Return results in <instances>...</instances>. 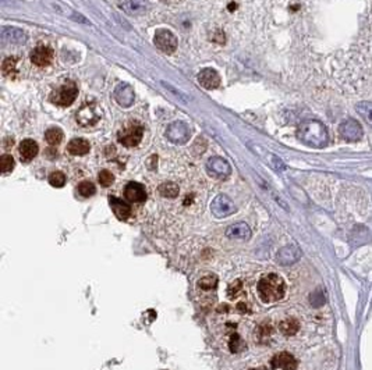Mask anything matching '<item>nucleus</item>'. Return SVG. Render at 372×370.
Wrapping results in <instances>:
<instances>
[{"instance_id": "f257e3e1", "label": "nucleus", "mask_w": 372, "mask_h": 370, "mask_svg": "<svg viewBox=\"0 0 372 370\" xmlns=\"http://www.w3.org/2000/svg\"><path fill=\"white\" fill-rule=\"evenodd\" d=\"M256 293H258V297L264 303L277 302L285 297L286 284L281 276L268 274L258 281Z\"/></svg>"}, {"instance_id": "f03ea898", "label": "nucleus", "mask_w": 372, "mask_h": 370, "mask_svg": "<svg viewBox=\"0 0 372 370\" xmlns=\"http://www.w3.org/2000/svg\"><path fill=\"white\" fill-rule=\"evenodd\" d=\"M299 137L311 146H324L328 142V130L319 121H307L300 125Z\"/></svg>"}, {"instance_id": "7ed1b4c3", "label": "nucleus", "mask_w": 372, "mask_h": 370, "mask_svg": "<svg viewBox=\"0 0 372 370\" xmlns=\"http://www.w3.org/2000/svg\"><path fill=\"white\" fill-rule=\"evenodd\" d=\"M78 95V88L76 85V82L68 81L66 84H63L62 87H59L58 89H54L52 93H50V102L54 103L56 106H60V107H67L76 101V98Z\"/></svg>"}, {"instance_id": "20e7f679", "label": "nucleus", "mask_w": 372, "mask_h": 370, "mask_svg": "<svg viewBox=\"0 0 372 370\" xmlns=\"http://www.w3.org/2000/svg\"><path fill=\"white\" fill-rule=\"evenodd\" d=\"M142 135H144V127L137 123L133 124H127L126 127H123L119 134H117V140L120 144H123L127 148H133L140 144L142 140Z\"/></svg>"}, {"instance_id": "39448f33", "label": "nucleus", "mask_w": 372, "mask_h": 370, "mask_svg": "<svg viewBox=\"0 0 372 370\" xmlns=\"http://www.w3.org/2000/svg\"><path fill=\"white\" fill-rule=\"evenodd\" d=\"M166 137H168V140L172 141L173 144H187L190 137H191V130H190L189 125L183 123V121H174V123H172V124L168 127Z\"/></svg>"}, {"instance_id": "423d86ee", "label": "nucleus", "mask_w": 372, "mask_h": 370, "mask_svg": "<svg viewBox=\"0 0 372 370\" xmlns=\"http://www.w3.org/2000/svg\"><path fill=\"white\" fill-rule=\"evenodd\" d=\"M211 210H212L213 216L218 219H223L233 215L236 211V206L229 197L226 195H218L211 203Z\"/></svg>"}, {"instance_id": "0eeeda50", "label": "nucleus", "mask_w": 372, "mask_h": 370, "mask_svg": "<svg viewBox=\"0 0 372 370\" xmlns=\"http://www.w3.org/2000/svg\"><path fill=\"white\" fill-rule=\"evenodd\" d=\"M154 42L162 52L168 53V54L174 53L177 49V38L168 29H159L155 35Z\"/></svg>"}, {"instance_id": "6e6552de", "label": "nucleus", "mask_w": 372, "mask_h": 370, "mask_svg": "<svg viewBox=\"0 0 372 370\" xmlns=\"http://www.w3.org/2000/svg\"><path fill=\"white\" fill-rule=\"evenodd\" d=\"M339 132H340L343 140L354 142V141H358L361 138L363 128H361V125L358 124L356 120H346L339 127Z\"/></svg>"}, {"instance_id": "1a4fd4ad", "label": "nucleus", "mask_w": 372, "mask_h": 370, "mask_svg": "<svg viewBox=\"0 0 372 370\" xmlns=\"http://www.w3.org/2000/svg\"><path fill=\"white\" fill-rule=\"evenodd\" d=\"M124 197L128 202L142 203L146 201L145 187L140 183H128L124 189Z\"/></svg>"}, {"instance_id": "9d476101", "label": "nucleus", "mask_w": 372, "mask_h": 370, "mask_svg": "<svg viewBox=\"0 0 372 370\" xmlns=\"http://www.w3.org/2000/svg\"><path fill=\"white\" fill-rule=\"evenodd\" d=\"M31 62L38 67H46L53 62V50L48 46H38L31 52Z\"/></svg>"}, {"instance_id": "9b49d317", "label": "nucleus", "mask_w": 372, "mask_h": 370, "mask_svg": "<svg viewBox=\"0 0 372 370\" xmlns=\"http://www.w3.org/2000/svg\"><path fill=\"white\" fill-rule=\"evenodd\" d=\"M198 82L205 89H216L220 85V77L212 68H203L198 74Z\"/></svg>"}, {"instance_id": "f8f14e48", "label": "nucleus", "mask_w": 372, "mask_h": 370, "mask_svg": "<svg viewBox=\"0 0 372 370\" xmlns=\"http://www.w3.org/2000/svg\"><path fill=\"white\" fill-rule=\"evenodd\" d=\"M272 367L275 370H297V361L290 354L282 352L272 359Z\"/></svg>"}, {"instance_id": "ddd939ff", "label": "nucleus", "mask_w": 372, "mask_h": 370, "mask_svg": "<svg viewBox=\"0 0 372 370\" xmlns=\"http://www.w3.org/2000/svg\"><path fill=\"white\" fill-rule=\"evenodd\" d=\"M208 168L209 171L215 176H218V177H227L229 174H230V164L227 163L226 160L222 158H218V156H213L208 160Z\"/></svg>"}, {"instance_id": "4468645a", "label": "nucleus", "mask_w": 372, "mask_h": 370, "mask_svg": "<svg viewBox=\"0 0 372 370\" xmlns=\"http://www.w3.org/2000/svg\"><path fill=\"white\" fill-rule=\"evenodd\" d=\"M38 150H39L38 144H36L34 140H24L21 144H20L18 148V153L21 162H25V163L31 162V160L38 154Z\"/></svg>"}, {"instance_id": "2eb2a0df", "label": "nucleus", "mask_w": 372, "mask_h": 370, "mask_svg": "<svg viewBox=\"0 0 372 370\" xmlns=\"http://www.w3.org/2000/svg\"><path fill=\"white\" fill-rule=\"evenodd\" d=\"M109 205H110L111 210L119 220H127L130 217L131 207L124 201H121L116 197H109Z\"/></svg>"}, {"instance_id": "dca6fc26", "label": "nucleus", "mask_w": 372, "mask_h": 370, "mask_svg": "<svg viewBox=\"0 0 372 370\" xmlns=\"http://www.w3.org/2000/svg\"><path fill=\"white\" fill-rule=\"evenodd\" d=\"M77 120L78 123L84 127H88V125L95 124L98 120H99V113H98L97 107L95 106H84L81 110L78 111L77 114Z\"/></svg>"}, {"instance_id": "f3484780", "label": "nucleus", "mask_w": 372, "mask_h": 370, "mask_svg": "<svg viewBox=\"0 0 372 370\" xmlns=\"http://www.w3.org/2000/svg\"><path fill=\"white\" fill-rule=\"evenodd\" d=\"M117 103L123 107H130L134 103V91L130 85H120L115 92Z\"/></svg>"}, {"instance_id": "a211bd4d", "label": "nucleus", "mask_w": 372, "mask_h": 370, "mask_svg": "<svg viewBox=\"0 0 372 370\" xmlns=\"http://www.w3.org/2000/svg\"><path fill=\"white\" fill-rule=\"evenodd\" d=\"M2 38L5 42L7 44H24L27 41V36H25L24 31H21L18 28H13V27H6L3 28V34H2Z\"/></svg>"}, {"instance_id": "6ab92c4d", "label": "nucleus", "mask_w": 372, "mask_h": 370, "mask_svg": "<svg viewBox=\"0 0 372 370\" xmlns=\"http://www.w3.org/2000/svg\"><path fill=\"white\" fill-rule=\"evenodd\" d=\"M91 149L89 142L82 138H76V140L70 141V144L67 145V152L73 156H84L87 154Z\"/></svg>"}, {"instance_id": "aec40b11", "label": "nucleus", "mask_w": 372, "mask_h": 370, "mask_svg": "<svg viewBox=\"0 0 372 370\" xmlns=\"http://www.w3.org/2000/svg\"><path fill=\"white\" fill-rule=\"evenodd\" d=\"M226 236L229 238H240V240H247L251 236V230L247 226L246 223H237L233 224L226 230Z\"/></svg>"}, {"instance_id": "412c9836", "label": "nucleus", "mask_w": 372, "mask_h": 370, "mask_svg": "<svg viewBox=\"0 0 372 370\" xmlns=\"http://www.w3.org/2000/svg\"><path fill=\"white\" fill-rule=\"evenodd\" d=\"M356 109L358 114L363 117V120L372 127V102H360Z\"/></svg>"}, {"instance_id": "4be33fe9", "label": "nucleus", "mask_w": 372, "mask_h": 370, "mask_svg": "<svg viewBox=\"0 0 372 370\" xmlns=\"http://www.w3.org/2000/svg\"><path fill=\"white\" fill-rule=\"evenodd\" d=\"M45 140L48 142L49 145H58L62 142L63 140V131L60 130V128H49L46 132H45Z\"/></svg>"}, {"instance_id": "5701e85b", "label": "nucleus", "mask_w": 372, "mask_h": 370, "mask_svg": "<svg viewBox=\"0 0 372 370\" xmlns=\"http://www.w3.org/2000/svg\"><path fill=\"white\" fill-rule=\"evenodd\" d=\"M299 322L295 319H286L281 323V332L286 336H293L299 332Z\"/></svg>"}, {"instance_id": "b1692460", "label": "nucleus", "mask_w": 372, "mask_h": 370, "mask_svg": "<svg viewBox=\"0 0 372 370\" xmlns=\"http://www.w3.org/2000/svg\"><path fill=\"white\" fill-rule=\"evenodd\" d=\"M2 71L5 74L6 77L13 78L17 75V60L14 57H7L3 62V67H2Z\"/></svg>"}, {"instance_id": "393cba45", "label": "nucleus", "mask_w": 372, "mask_h": 370, "mask_svg": "<svg viewBox=\"0 0 372 370\" xmlns=\"http://www.w3.org/2000/svg\"><path fill=\"white\" fill-rule=\"evenodd\" d=\"M159 193L164 198H176L179 195V187L174 183H164L159 187Z\"/></svg>"}, {"instance_id": "a878e982", "label": "nucleus", "mask_w": 372, "mask_h": 370, "mask_svg": "<svg viewBox=\"0 0 372 370\" xmlns=\"http://www.w3.org/2000/svg\"><path fill=\"white\" fill-rule=\"evenodd\" d=\"M121 6L124 7L128 14H137V13H141L144 11V6L141 3V0H124L121 2Z\"/></svg>"}, {"instance_id": "bb28decb", "label": "nucleus", "mask_w": 372, "mask_h": 370, "mask_svg": "<svg viewBox=\"0 0 372 370\" xmlns=\"http://www.w3.org/2000/svg\"><path fill=\"white\" fill-rule=\"evenodd\" d=\"M78 193L81 195V197L84 198H89L92 197L94 193L97 192V188H95V185L92 183H89V181H82V183L78 184Z\"/></svg>"}, {"instance_id": "cd10ccee", "label": "nucleus", "mask_w": 372, "mask_h": 370, "mask_svg": "<svg viewBox=\"0 0 372 370\" xmlns=\"http://www.w3.org/2000/svg\"><path fill=\"white\" fill-rule=\"evenodd\" d=\"M49 184L54 188H62L66 184V176L62 171H53L49 176Z\"/></svg>"}, {"instance_id": "c85d7f7f", "label": "nucleus", "mask_w": 372, "mask_h": 370, "mask_svg": "<svg viewBox=\"0 0 372 370\" xmlns=\"http://www.w3.org/2000/svg\"><path fill=\"white\" fill-rule=\"evenodd\" d=\"M216 284H218V279H216V276H212V274H209V276H205L202 279L199 280L198 283V287L201 289H212L216 287Z\"/></svg>"}, {"instance_id": "c756f323", "label": "nucleus", "mask_w": 372, "mask_h": 370, "mask_svg": "<svg viewBox=\"0 0 372 370\" xmlns=\"http://www.w3.org/2000/svg\"><path fill=\"white\" fill-rule=\"evenodd\" d=\"M0 163H2V173L3 174H7L10 173L13 168H14V159L11 154H3L2 156V160H0Z\"/></svg>"}, {"instance_id": "7c9ffc66", "label": "nucleus", "mask_w": 372, "mask_h": 370, "mask_svg": "<svg viewBox=\"0 0 372 370\" xmlns=\"http://www.w3.org/2000/svg\"><path fill=\"white\" fill-rule=\"evenodd\" d=\"M98 180H99V184H101L102 187H109L115 181V176L109 170H102L99 176H98Z\"/></svg>"}, {"instance_id": "2f4dec72", "label": "nucleus", "mask_w": 372, "mask_h": 370, "mask_svg": "<svg viewBox=\"0 0 372 370\" xmlns=\"http://www.w3.org/2000/svg\"><path fill=\"white\" fill-rule=\"evenodd\" d=\"M50 5L53 6L54 11H58V13H60V14L66 15V17H70V18H73V17H77L73 10L68 9V7L63 6L62 3H59V2H56V3H50Z\"/></svg>"}, {"instance_id": "473e14b6", "label": "nucleus", "mask_w": 372, "mask_h": 370, "mask_svg": "<svg viewBox=\"0 0 372 370\" xmlns=\"http://www.w3.org/2000/svg\"><path fill=\"white\" fill-rule=\"evenodd\" d=\"M229 346H230L232 352H238L243 349L244 342H243V340L240 338V336L234 334V336H232V338H230V341H229Z\"/></svg>"}, {"instance_id": "72a5a7b5", "label": "nucleus", "mask_w": 372, "mask_h": 370, "mask_svg": "<svg viewBox=\"0 0 372 370\" xmlns=\"http://www.w3.org/2000/svg\"><path fill=\"white\" fill-rule=\"evenodd\" d=\"M162 85H163L166 91L172 92V93H173V96L176 98V99H180V101H183L184 103H187V99H189V98L185 96L183 92H180L179 89H176V88L172 87L170 84H166V82H163V81H162Z\"/></svg>"}, {"instance_id": "f704fd0d", "label": "nucleus", "mask_w": 372, "mask_h": 370, "mask_svg": "<svg viewBox=\"0 0 372 370\" xmlns=\"http://www.w3.org/2000/svg\"><path fill=\"white\" fill-rule=\"evenodd\" d=\"M241 288H243V283H241V281H240V280H237V281H234V283H233L232 285L229 287V291H227V293H229V297H230V298H233V297H236L237 294H238V293H240V291H241Z\"/></svg>"}, {"instance_id": "c9c22d12", "label": "nucleus", "mask_w": 372, "mask_h": 370, "mask_svg": "<svg viewBox=\"0 0 372 370\" xmlns=\"http://www.w3.org/2000/svg\"><path fill=\"white\" fill-rule=\"evenodd\" d=\"M13 142H14V141H13V138H11V140H10V138H7V140H6L5 148H10V146H13Z\"/></svg>"}]
</instances>
